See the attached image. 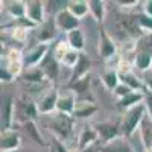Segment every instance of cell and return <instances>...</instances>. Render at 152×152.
Segmentation results:
<instances>
[{
	"mask_svg": "<svg viewBox=\"0 0 152 152\" xmlns=\"http://www.w3.org/2000/svg\"><path fill=\"white\" fill-rule=\"evenodd\" d=\"M143 111H145V105H135L125 114V119H123V132H125V135H131L134 132L137 123L143 117Z\"/></svg>",
	"mask_w": 152,
	"mask_h": 152,
	"instance_id": "6da1fadb",
	"label": "cell"
},
{
	"mask_svg": "<svg viewBox=\"0 0 152 152\" xmlns=\"http://www.w3.org/2000/svg\"><path fill=\"white\" fill-rule=\"evenodd\" d=\"M56 23H58V26H59L62 31H70V32H72V29L75 31L76 26L79 24V20L76 18L72 12H69V11H61L59 14H58V17H56Z\"/></svg>",
	"mask_w": 152,
	"mask_h": 152,
	"instance_id": "7a4b0ae2",
	"label": "cell"
},
{
	"mask_svg": "<svg viewBox=\"0 0 152 152\" xmlns=\"http://www.w3.org/2000/svg\"><path fill=\"white\" fill-rule=\"evenodd\" d=\"M55 107H58V93L55 90H52L46 97L44 100L40 104V107H38V110H40L41 113H50Z\"/></svg>",
	"mask_w": 152,
	"mask_h": 152,
	"instance_id": "3957f363",
	"label": "cell"
},
{
	"mask_svg": "<svg viewBox=\"0 0 152 152\" xmlns=\"http://www.w3.org/2000/svg\"><path fill=\"white\" fill-rule=\"evenodd\" d=\"M70 126H72V122L69 117L66 116H59L53 120V129L56 132H59L62 137H67L69 132H70Z\"/></svg>",
	"mask_w": 152,
	"mask_h": 152,
	"instance_id": "277c9868",
	"label": "cell"
},
{
	"mask_svg": "<svg viewBox=\"0 0 152 152\" xmlns=\"http://www.w3.org/2000/svg\"><path fill=\"white\" fill-rule=\"evenodd\" d=\"M104 152H132V149L129 148V145L125 140H119V138H114L111 140L105 148Z\"/></svg>",
	"mask_w": 152,
	"mask_h": 152,
	"instance_id": "5b68a950",
	"label": "cell"
},
{
	"mask_svg": "<svg viewBox=\"0 0 152 152\" xmlns=\"http://www.w3.org/2000/svg\"><path fill=\"white\" fill-rule=\"evenodd\" d=\"M96 131L100 134L102 138H105V140H113V137L117 134L116 125H111V123H100V125H97Z\"/></svg>",
	"mask_w": 152,
	"mask_h": 152,
	"instance_id": "8992f818",
	"label": "cell"
},
{
	"mask_svg": "<svg viewBox=\"0 0 152 152\" xmlns=\"http://www.w3.org/2000/svg\"><path fill=\"white\" fill-rule=\"evenodd\" d=\"M88 67H90V61L87 59L85 55H81L79 56V61H78V64H76L75 67V72H73V76H72V79L73 81H79L78 78L82 75H85L88 72Z\"/></svg>",
	"mask_w": 152,
	"mask_h": 152,
	"instance_id": "52a82bcc",
	"label": "cell"
},
{
	"mask_svg": "<svg viewBox=\"0 0 152 152\" xmlns=\"http://www.w3.org/2000/svg\"><path fill=\"white\" fill-rule=\"evenodd\" d=\"M18 143H20L18 135L14 134V132H5L3 137H2V149H3V151L14 149V148L18 146Z\"/></svg>",
	"mask_w": 152,
	"mask_h": 152,
	"instance_id": "ba28073f",
	"label": "cell"
},
{
	"mask_svg": "<svg viewBox=\"0 0 152 152\" xmlns=\"http://www.w3.org/2000/svg\"><path fill=\"white\" fill-rule=\"evenodd\" d=\"M46 50H47V46L46 44H41V46H37L32 52L26 56V64H35V62H38L43 55L46 53Z\"/></svg>",
	"mask_w": 152,
	"mask_h": 152,
	"instance_id": "9c48e42d",
	"label": "cell"
},
{
	"mask_svg": "<svg viewBox=\"0 0 152 152\" xmlns=\"http://www.w3.org/2000/svg\"><path fill=\"white\" fill-rule=\"evenodd\" d=\"M114 50H116V47H114V44L111 43V40L105 35L102 34V43H100V56L102 58H108L114 53Z\"/></svg>",
	"mask_w": 152,
	"mask_h": 152,
	"instance_id": "30bf717a",
	"label": "cell"
},
{
	"mask_svg": "<svg viewBox=\"0 0 152 152\" xmlns=\"http://www.w3.org/2000/svg\"><path fill=\"white\" fill-rule=\"evenodd\" d=\"M69 43L73 49H82L84 47V37L81 34V31H72L69 32Z\"/></svg>",
	"mask_w": 152,
	"mask_h": 152,
	"instance_id": "8fae6325",
	"label": "cell"
},
{
	"mask_svg": "<svg viewBox=\"0 0 152 152\" xmlns=\"http://www.w3.org/2000/svg\"><path fill=\"white\" fill-rule=\"evenodd\" d=\"M28 14H29V17H31L34 21H40V20L43 18V6H41V3H40V2L31 3V6H29V9H28Z\"/></svg>",
	"mask_w": 152,
	"mask_h": 152,
	"instance_id": "7c38bea8",
	"label": "cell"
},
{
	"mask_svg": "<svg viewBox=\"0 0 152 152\" xmlns=\"http://www.w3.org/2000/svg\"><path fill=\"white\" fill-rule=\"evenodd\" d=\"M142 134L143 140L148 148H152V122H143L142 125Z\"/></svg>",
	"mask_w": 152,
	"mask_h": 152,
	"instance_id": "4fadbf2b",
	"label": "cell"
},
{
	"mask_svg": "<svg viewBox=\"0 0 152 152\" xmlns=\"http://www.w3.org/2000/svg\"><path fill=\"white\" fill-rule=\"evenodd\" d=\"M70 5H72L70 6V11H72V14L75 17L84 15L85 12H87V9H88V3H85V2H75V3H70Z\"/></svg>",
	"mask_w": 152,
	"mask_h": 152,
	"instance_id": "5bb4252c",
	"label": "cell"
},
{
	"mask_svg": "<svg viewBox=\"0 0 152 152\" xmlns=\"http://www.w3.org/2000/svg\"><path fill=\"white\" fill-rule=\"evenodd\" d=\"M12 99L11 97H6L5 100V105H3V111H2V116H3V126L5 129L9 126V122H11V107H12Z\"/></svg>",
	"mask_w": 152,
	"mask_h": 152,
	"instance_id": "9a60e30c",
	"label": "cell"
},
{
	"mask_svg": "<svg viewBox=\"0 0 152 152\" xmlns=\"http://www.w3.org/2000/svg\"><path fill=\"white\" fill-rule=\"evenodd\" d=\"M151 61H152V55L148 52H143L137 56V67L140 70H146L151 64Z\"/></svg>",
	"mask_w": 152,
	"mask_h": 152,
	"instance_id": "2e32d148",
	"label": "cell"
},
{
	"mask_svg": "<svg viewBox=\"0 0 152 152\" xmlns=\"http://www.w3.org/2000/svg\"><path fill=\"white\" fill-rule=\"evenodd\" d=\"M53 35H55V26H53L52 21H49V23H46V26H44L43 32H40V40H41V41L52 40Z\"/></svg>",
	"mask_w": 152,
	"mask_h": 152,
	"instance_id": "e0dca14e",
	"label": "cell"
},
{
	"mask_svg": "<svg viewBox=\"0 0 152 152\" xmlns=\"http://www.w3.org/2000/svg\"><path fill=\"white\" fill-rule=\"evenodd\" d=\"M58 108L64 113H70L73 110V97L69 96V97H61L58 100Z\"/></svg>",
	"mask_w": 152,
	"mask_h": 152,
	"instance_id": "ac0fdd59",
	"label": "cell"
},
{
	"mask_svg": "<svg viewBox=\"0 0 152 152\" xmlns=\"http://www.w3.org/2000/svg\"><path fill=\"white\" fill-rule=\"evenodd\" d=\"M26 131H28V134L34 138V140L37 142V143H40V145H44L43 143V140H41V135L38 134V129L35 128V125H34V122H28L26 123Z\"/></svg>",
	"mask_w": 152,
	"mask_h": 152,
	"instance_id": "d6986e66",
	"label": "cell"
},
{
	"mask_svg": "<svg viewBox=\"0 0 152 152\" xmlns=\"http://www.w3.org/2000/svg\"><path fill=\"white\" fill-rule=\"evenodd\" d=\"M88 84H90V76H85L84 79L76 81L75 84H72V88H73V90H76L78 93H84V91H87Z\"/></svg>",
	"mask_w": 152,
	"mask_h": 152,
	"instance_id": "ffe728a7",
	"label": "cell"
},
{
	"mask_svg": "<svg viewBox=\"0 0 152 152\" xmlns=\"http://www.w3.org/2000/svg\"><path fill=\"white\" fill-rule=\"evenodd\" d=\"M104 82L108 88H117V75L114 72H107L104 75Z\"/></svg>",
	"mask_w": 152,
	"mask_h": 152,
	"instance_id": "44dd1931",
	"label": "cell"
},
{
	"mask_svg": "<svg viewBox=\"0 0 152 152\" xmlns=\"http://www.w3.org/2000/svg\"><path fill=\"white\" fill-rule=\"evenodd\" d=\"M142 97H143V94H135V93H131V94H128L126 97H123V99L120 100V104H122L123 107H129V105L137 104L138 100H142Z\"/></svg>",
	"mask_w": 152,
	"mask_h": 152,
	"instance_id": "7402d4cb",
	"label": "cell"
},
{
	"mask_svg": "<svg viewBox=\"0 0 152 152\" xmlns=\"http://www.w3.org/2000/svg\"><path fill=\"white\" fill-rule=\"evenodd\" d=\"M96 138V131L94 129H85L82 137H81V148H85L90 142H93Z\"/></svg>",
	"mask_w": 152,
	"mask_h": 152,
	"instance_id": "603a6c76",
	"label": "cell"
},
{
	"mask_svg": "<svg viewBox=\"0 0 152 152\" xmlns=\"http://www.w3.org/2000/svg\"><path fill=\"white\" fill-rule=\"evenodd\" d=\"M122 78H123V84H125L126 87H129V88H140V87H142V84L138 82L132 75H129V73L123 75Z\"/></svg>",
	"mask_w": 152,
	"mask_h": 152,
	"instance_id": "cb8c5ba5",
	"label": "cell"
},
{
	"mask_svg": "<svg viewBox=\"0 0 152 152\" xmlns=\"http://www.w3.org/2000/svg\"><path fill=\"white\" fill-rule=\"evenodd\" d=\"M79 56L78 53H75V52H67L64 55V58H62V62L64 64H69V66H73V64H78V61H79Z\"/></svg>",
	"mask_w": 152,
	"mask_h": 152,
	"instance_id": "d4e9b609",
	"label": "cell"
},
{
	"mask_svg": "<svg viewBox=\"0 0 152 152\" xmlns=\"http://www.w3.org/2000/svg\"><path fill=\"white\" fill-rule=\"evenodd\" d=\"M90 9L94 12L96 18H102V14H104V6H102V2H90Z\"/></svg>",
	"mask_w": 152,
	"mask_h": 152,
	"instance_id": "484cf974",
	"label": "cell"
},
{
	"mask_svg": "<svg viewBox=\"0 0 152 152\" xmlns=\"http://www.w3.org/2000/svg\"><path fill=\"white\" fill-rule=\"evenodd\" d=\"M46 72H47V75H49L52 79H53L55 76H56V72H58V69H56V62H55V59L49 61L47 64H46Z\"/></svg>",
	"mask_w": 152,
	"mask_h": 152,
	"instance_id": "4316f807",
	"label": "cell"
},
{
	"mask_svg": "<svg viewBox=\"0 0 152 152\" xmlns=\"http://www.w3.org/2000/svg\"><path fill=\"white\" fill-rule=\"evenodd\" d=\"M23 104H24V105H23V107H24V113H26L29 117H35L37 111H35L34 104H32V102H29V100H28V102H23Z\"/></svg>",
	"mask_w": 152,
	"mask_h": 152,
	"instance_id": "83f0119b",
	"label": "cell"
},
{
	"mask_svg": "<svg viewBox=\"0 0 152 152\" xmlns=\"http://www.w3.org/2000/svg\"><path fill=\"white\" fill-rule=\"evenodd\" d=\"M94 111H96V107H85L81 111H76V116L78 117H87V116H90V114L94 113Z\"/></svg>",
	"mask_w": 152,
	"mask_h": 152,
	"instance_id": "f1b7e54d",
	"label": "cell"
},
{
	"mask_svg": "<svg viewBox=\"0 0 152 152\" xmlns=\"http://www.w3.org/2000/svg\"><path fill=\"white\" fill-rule=\"evenodd\" d=\"M138 21H140L142 26L152 29V17H148V15H140V17H138Z\"/></svg>",
	"mask_w": 152,
	"mask_h": 152,
	"instance_id": "f546056e",
	"label": "cell"
},
{
	"mask_svg": "<svg viewBox=\"0 0 152 152\" xmlns=\"http://www.w3.org/2000/svg\"><path fill=\"white\" fill-rule=\"evenodd\" d=\"M116 93H117L119 96L126 97L128 94H131V88H129V87H126V85L123 84V85H120V87H117V88H116Z\"/></svg>",
	"mask_w": 152,
	"mask_h": 152,
	"instance_id": "4dcf8cb0",
	"label": "cell"
},
{
	"mask_svg": "<svg viewBox=\"0 0 152 152\" xmlns=\"http://www.w3.org/2000/svg\"><path fill=\"white\" fill-rule=\"evenodd\" d=\"M41 76H43V73H41L40 70H37V72H34V73H28V75H26V79L38 82V81H41Z\"/></svg>",
	"mask_w": 152,
	"mask_h": 152,
	"instance_id": "1f68e13d",
	"label": "cell"
},
{
	"mask_svg": "<svg viewBox=\"0 0 152 152\" xmlns=\"http://www.w3.org/2000/svg\"><path fill=\"white\" fill-rule=\"evenodd\" d=\"M11 11H12V14L21 17L23 12H24V8L21 6V3H14V5H12V8H11Z\"/></svg>",
	"mask_w": 152,
	"mask_h": 152,
	"instance_id": "d6a6232c",
	"label": "cell"
},
{
	"mask_svg": "<svg viewBox=\"0 0 152 152\" xmlns=\"http://www.w3.org/2000/svg\"><path fill=\"white\" fill-rule=\"evenodd\" d=\"M146 107H148V110H149V116H151V119H152V91H149V93L146 94Z\"/></svg>",
	"mask_w": 152,
	"mask_h": 152,
	"instance_id": "836d02e7",
	"label": "cell"
},
{
	"mask_svg": "<svg viewBox=\"0 0 152 152\" xmlns=\"http://www.w3.org/2000/svg\"><path fill=\"white\" fill-rule=\"evenodd\" d=\"M146 12L152 17V2H148V3H146Z\"/></svg>",
	"mask_w": 152,
	"mask_h": 152,
	"instance_id": "e575fe53",
	"label": "cell"
},
{
	"mask_svg": "<svg viewBox=\"0 0 152 152\" xmlns=\"http://www.w3.org/2000/svg\"><path fill=\"white\" fill-rule=\"evenodd\" d=\"M85 152H90V151H85Z\"/></svg>",
	"mask_w": 152,
	"mask_h": 152,
	"instance_id": "d590c367",
	"label": "cell"
}]
</instances>
